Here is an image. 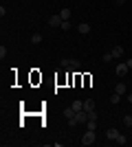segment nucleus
Returning a JSON list of instances; mask_svg holds the SVG:
<instances>
[{
  "label": "nucleus",
  "mask_w": 132,
  "mask_h": 147,
  "mask_svg": "<svg viewBox=\"0 0 132 147\" xmlns=\"http://www.w3.org/2000/svg\"><path fill=\"white\" fill-rule=\"evenodd\" d=\"M97 143V134L95 129H86V134L82 136V145H95Z\"/></svg>",
  "instance_id": "obj_1"
},
{
  "label": "nucleus",
  "mask_w": 132,
  "mask_h": 147,
  "mask_svg": "<svg viewBox=\"0 0 132 147\" xmlns=\"http://www.w3.org/2000/svg\"><path fill=\"white\" fill-rule=\"evenodd\" d=\"M106 136H108V141H117L119 129H117V127H108V129H106Z\"/></svg>",
  "instance_id": "obj_2"
},
{
  "label": "nucleus",
  "mask_w": 132,
  "mask_h": 147,
  "mask_svg": "<svg viewBox=\"0 0 132 147\" xmlns=\"http://www.w3.org/2000/svg\"><path fill=\"white\" fill-rule=\"evenodd\" d=\"M62 22L64 20L60 18V16H51L49 18V26H53V29H55V26H62Z\"/></svg>",
  "instance_id": "obj_3"
},
{
  "label": "nucleus",
  "mask_w": 132,
  "mask_h": 147,
  "mask_svg": "<svg viewBox=\"0 0 132 147\" xmlns=\"http://www.w3.org/2000/svg\"><path fill=\"white\" fill-rule=\"evenodd\" d=\"M95 105H97V103H95V99H86V101H84V110L90 114V112L95 110Z\"/></svg>",
  "instance_id": "obj_4"
},
{
  "label": "nucleus",
  "mask_w": 132,
  "mask_h": 147,
  "mask_svg": "<svg viewBox=\"0 0 132 147\" xmlns=\"http://www.w3.org/2000/svg\"><path fill=\"white\" fill-rule=\"evenodd\" d=\"M77 33H79V35H88V33H90V24H86V22H82V24L77 26Z\"/></svg>",
  "instance_id": "obj_5"
},
{
  "label": "nucleus",
  "mask_w": 132,
  "mask_h": 147,
  "mask_svg": "<svg viewBox=\"0 0 132 147\" xmlns=\"http://www.w3.org/2000/svg\"><path fill=\"white\" fill-rule=\"evenodd\" d=\"M110 53H112V57H114V59H121V57H123V46H114V49L110 51Z\"/></svg>",
  "instance_id": "obj_6"
},
{
  "label": "nucleus",
  "mask_w": 132,
  "mask_h": 147,
  "mask_svg": "<svg viewBox=\"0 0 132 147\" xmlns=\"http://www.w3.org/2000/svg\"><path fill=\"white\" fill-rule=\"evenodd\" d=\"M117 75H119V77H126V75H128V64H126V61L117 66Z\"/></svg>",
  "instance_id": "obj_7"
},
{
  "label": "nucleus",
  "mask_w": 132,
  "mask_h": 147,
  "mask_svg": "<svg viewBox=\"0 0 132 147\" xmlns=\"http://www.w3.org/2000/svg\"><path fill=\"white\" fill-rule=\"evenodd\" d=\"M114 92H119L121 97H123V94H128V86L126 84H117V86H114Z\"/></svg>",
  "instance_id": "obj_8"
},
{
  "label": "nucleus",
  "mask_w": 132,
  "mask_h": 147,
  "mask_svg": "<svg viewBox=\"0 0 132 147\" xmlns=\"http://www.w3.org/2000/svg\"><path fill=\"white\" fill-rule=\"evenodd\" d=\"M79 66H82V61H79V59H68V68H70V70H77Z\"/></svg>",
  "instance_id": "obj_9"
},
{
  "label": "nucleus",
  "mask_w": 132,
  "mask_h": 147,
  "mask_svg": "<svg viewBox=\"0 0 132 147\" xmlns=\"http://www.w3.org/2000/svg\"><path fill=\"white\" fill-rule=\"evenodd\" d=\"M119 101H121V94H119V92H112V94H110V103L117 105Z\"/></svg>",
  "instance_id": "obj_10"
},
{
  "label": "nucleus",
  "mask_w": 132,
  "mask_h": 147,
  "mask_svg": "<svg viewBox=\"0 0 132 147\" xmlns=\"http://www.w3.org/2000/svg\"><path fill=\"white\" fill-rule=\"evenodd\" d=\"M75 114H77V112L73 110V105H70V108H66V110H64V117H66V119H73V117H75Z\"/></svg>",
  "instance_id": "obj_11"
},
{
  "label": "nucleus",
  "mask_w": 132,
  "mask_h": 147,
  "mask_svg": "<svg viewBox=\"0 0 132 147\" xmlns=\"http://www.w3.org/2000/svg\"><path fill=\"white\" fill-rule=\"evenodd\" d=\"M73 110H75V112L84 110V101H73Z\"/></svg>",
  "instance_id": "obj_12"
},
{
  "label": "nucleus",
  "mask_w": 132,
  "mask_h": 147,
  "mask_svg": "<svg viewBox=\"0 0 132 147\" xmlns=\"http://www.w3.org/2000/svg\"><path fill=\"white\" fill-rule=\"evenodd\" d=\"M60 18H62V20H68L70 18V9H62V11H60Z\"/></svg>",
  "instance_id": "obj_13"
},
{
  "label": "nucleus",
  "mask_w": 132,
  "mask_h": 147,
  "mask_svg": "<svg viewBox=\"0 0 132 147\" xmlns=\"http://www.w3.org/2000/svg\"><path fill=\"white\" fill-rule=\"evenodd\" d=\"M31 42L33 44H40V42H42V35H40V33H33V35H31Z\"/></svg>",
  "instance_id": "obj_14"
},
{
  "label": "nucleus",
  "mask_w": 132,
  "mask_h": 147,
  "mask_svg": "<svg viewBox=\"0 0 132 147\" xmlns=\"http://www.w3.org/2000/svg\"><path fill=\"white\" fill-rule=\"evenodd\" d=\"M86 129H97V121H86Z\"/></svg>",
  "instance_id": "obj_15"
},
{
  "label": "nucleus",
  "mask_w": 132,
  "mask_h": 147,
  "mask_svg": "<svg viewBox=\"0 0 132 147\" xmlns=\"http://www.w3.org/2000/svg\"><path fill=\"white\" fill-rule=\"evenodd\" d=\"M123 125H128V127H132V117H130V114H126V117H123Z\"/></svg>",
  "instance_id": "obj_16"
},
{
  "label": "nucleus",
  "mask_w": 132,
  "mask_h": 147,
  "mask_svg": "<svg viewBox=\"0 0 132 147\" xmlns=\"http://www.w3.org/2000/svg\"><path fill=\"white\" fill-rule=\"evenodd\" d=\"M117 143H119V145H126V143H128V138H126L123 134H119V136H117Z\"/></svg>",
  "instance_id": "obj_17"
},
{
  "label": "nucleus",
  "mask_w": 132,
  "mask_h": 147,
  "mask_svg": "<svg viewBox=\"0 0 132 147\" xmlns=\"http://www.w3.org/2000/svg\"><path fill=\"white\" fill-rule=\"evenodd\" d=\"M60 29H62V31H68V29H70V22H68V20H64V22H62V26H60Z\"/></svg>",
  "instance_id": "obj_18"
},
{
  "label": "nucleus",
  "mask_w": 132,
  "mask_h": 147,
  "mask_svg": "<svg viewBox=\"0 0 132 147\" xmlns=\"http://www.w3.org/2000/svg\"><path fill=\"white\" fill-rule=\"evenodd\" d=\"M101 59H104V61H110V59H114V57H112V53H104V57H101Z\"/></svg>",
  "instance_id": "obj_19"
},
{
  "label": "nucleus",
  "mask_w": 132,
  "mask_h": 147,
  "mask_svg": "<svg viewBox=\"0 0 132 147\" xmlns=\"http://www.w3.org/2000/svg\"><path fill=\"white\" fill-rule=\"evenodd\" d=\"M5 57H7V49H5V46H0V59H5Z\"/></svg>",
  "instance_id": "obj_20"
},
{
  "label": "nucleus",
  "mask_w": 132,
  "mask_h": 147,
  "mask_svg": "<svg viewBox=\"0 0 132 147\" xmlns=\"http://www.w3.org/2000/svg\"><path fill=\"white\" fill-rule=\"evenodd\" d=\"M126 97H128V103H132V92H128Z\"/></svg>",
  "instance_id": "obj_21"
},
{
  "label": "nucleus",
  "mask_w": 132,
  "mask_h": 147,
  "mask_svg": "<svg viewBox=\"0 0 132 147\" xmlns=\"http://www.w3.org/2000/svg\"><path fill=\"white\" fill-rule=\"evenodd\" d=\"M126 64H128V68H132V57H130V59L126 61Z\"/></svg>",
  "instance_id": "obj_22"
},
{
  "label": "nucleus",
  "mask_w": 132,
  "mask_h": 147,
  "mask_svg": "<svg viewBox=\"0 0 132 147\" xmlns=\"http://www.w3.org/2000/svg\"><path fill=\"white\" fill-rule=\"evenodd\" d=\"M123 2H126V0H117V5H123Z\"/></svg>",
  "instance_id": "obj_23"
}]
</instances>
